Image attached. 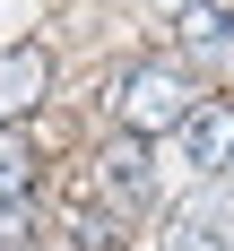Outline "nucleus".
<instances>
[{
  "instance_id": "1",
  "label": "nucleus",
  "mask_w": 234,
  "mask_h": 251,
  "mask_svg": "<svg viewBox=\"0 0 234 251\" xmlns=\"http://www.w3.org/2000/svg\"><path fill=\"white\" fill-rule=\"evenodd\" d=\"M191 104H200V96H191V78L165 70V61H139V70L122 78V130H130V139H174Z\"/></svg>"
},
{
  "instance_id": "2",
  "label": "nucleus",
  "mask_w": 234,
  "mask_h": 251,
  "mask_svg": "<svg viewBox=\"0 0 234 251\" xmlns=\"http://www.w3.org/2000/svg\"><path fill=\"white\" fill-rule=\"evenodd\" d=\"M174 156L191 165V174H217V165L234 156V104H191L182 130H174Z\"/></svg>"
},
{
  "instance_id": "3",
  "label": "nucleus",
  "mask_w": 234,
  "mask_h": 251,
  "mask_svg": "<svg viewBox=\"0 0 234 251\" xmlns=\"http://www.w3.org/2000/svg\"><path fill=\"white\" fill-rule=\"evenodd\" d=\"M165 251H234V191H200V200L174 217Z\"/></svg>"
},
{
  "instance_id": "4",
  "label": "nucleus",
  "mask_w": 234,
  "mask_h": 251,
  "mask_svg": "<svg viewBox=\"0 0 234 251\" xmlns=\"http://www.w3.org/2000/svg\"><path fill=\"white\" fill-rule=\"evenodd\" d=\"M44 87H52V61H44L35 44L0 52V122H26V113L44 104Z\"/></svg>"
},
{
  "instance_id": "5",
  "label": "nucleus",
  "mask_w": 234,
  "mask_h": 251,
  "mask_svg": "<svg viewBox=\"0 0 234 251\" xmlns=\"http://www.w3.org/2000/svg\"><path fill=\"white\" fill-rule=\"evenodd\" d=\"M35 191V148H26V130H0V208H18Z\"/></svg>"
},
{
  "instance_id": "6",
  "label": "nucleus",
  "mask_w": 234,
  "mask_h": 251,
  "mask_svg": "<svg viewBox=\"0 0 234 251\" xmlns=\"http://www.w3.org/2000/svg\"><path fill=\"white\" fill-rule=\"evenodd\" d=\"M182 44L191 52H234V18L208 9V0H182Z\"/></svg>"
},
{
  "instance_id": "7",
  "label": "nucleus",
  "mask_w": 234,
  "mask_h": 251,
  "mask_svg": "<svg viewBox=\"0 0 234 251\" xmlns=\"http://www.w3.org/2000/svg\"><path fill=\"white\" fill-rule=\"evenodd\" d=\"M96 165H104V191H113V200H139V191H148V156L130 148V139H122V148H104Z\"/></svg>"
},
{
  "instance_id": "8",
  "label": "nucleus",
  "mask_w": 234,
  "mask_h": 251,
  "mask_svg": "<svg viewBox=\"0 0 234 251\" xmlns=\"http://www.w3.org/2000/svg\"><path fill=\"white\" fill-rule=\"evenodd\" d=\"M26 243V226H18V208H0V251H18Z\"/></svg>"
}]
</instances>
